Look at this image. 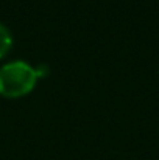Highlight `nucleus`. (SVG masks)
Listing matches in <instances>:
<instances>
[{
	"mask_svg": "<svg viewBox=\"0 0 159 160\" xmlns=\"http://www.w3.org/2000/svg\"><path fill=\"white\" fill-rule=\"evenodd\" d=\"M36 70L27 61L16 59L0 67V93L5 97H22L36 86Z\"/></svg>",
	"mask_w": 159,
	"mask_h": 160,
	"instance_id": "f257e3e1",
	"label": "nucleus"
},
{
	"mask_svg": "<svg viewBox=\"0 0 159 160\" xmlns=\"http://www.w3.org/2000/svg\"><path fill=\"white\" fill-rule=\"evenodd\" d=\"M11 45H13L11 31L8 30L6 25H3V23L0 22V58L8 53V50L11 48Z\"/></svg>",
	"mask_w": 159,
	"mask_h": 160,
	"instance_id": "f03ea898",
	"label": "nucleus"
},
{
	"mask_svg": "<svg viewBox=\"0 0 159 160\" xmlns=\"http://www.w3.org/2000/svg\"><path fill=\"white\" fill-rule=\"evenodd\" d=\"M34 70H36L38 78H44V76H47V75L50 73V67H49L47 64H38V65L34 67Z\"/></svg>",
	"mask_w": 159,
	"mask_h": 160,
	"instance_id": "7ed1b4c3",
	"label": "nucleus"
}]
</instances>
